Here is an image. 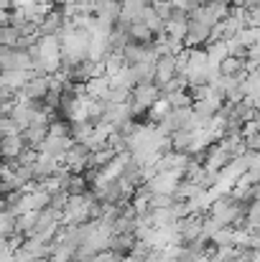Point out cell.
Here are the masks:
<instances>
[{
  "label": "cell",
  "instance_id": "obj_1",
  "mask_svg": "<svg viewBox=\"0 0 260 262\" xmlns=\"http://www.w3.org/2000/svg\"><path fill=\"white\" fill-rule=\"evenodd\" d=\"M243 214H248V206H245L243 201H237L232 193L217 199V201L212 204V209H209V216L217 219L222 227H232L237 219H243Z\"/></svg>",
  "mask_w": 260,
  "mask_h": 262
},
{
  "label": "cell",
  "instance_id": "obj_23",
  "mask_svg": "<svg viewBox=\"0 0 260 262\" xmlns=\"http://www.w3.org/2000/svg\"><path fill=\"white\" fill-rule=\"evenodd\" d=\"M243 92L245 97H260V72L248 74V79L243 82Z\"/></svg>",
  "mask_w": 260,
  "mask_h": 262
},
{
  "label": "cell",
  "instance_id": "obj_28",
  "mask_svg": "<svg viewBox=\"0 0 260 262\" xmlns=\"http://www.w3.org/2000/svg\"><path fill=\"white\" fill-rule=\"evenodd\" d=\"M173 204H176V199H173V196H164V193L151 196V209H171Z\"/></svg>",
  "mask_w": 260,
  "mask_h": 262
},
{
  "label": "cell",
  "instance_id": "obj_20",
  "mask_svg": "<svg viewBox=\"0 0 260 262\" xmlns=\"http://www.w3.org/2000/svg\"><path fill=\"white\" fill-rule=\"evenodd\" d=\"M169 102H171L173 110H189V107H194V99H191V94H189V89H181V92H173L166 97Z\"/></svg>",
  "mask_w": 260,
  "mask_h": 262
},
{
  "label": "cell",
  "instance_id": "obj_8",
  "mask_svg": "<svg viewBox=\"0 0 260 262\" xmlns=\"http://www.w3.org/2000/svg\"><path fill=\"white\" fill-rule=\"evenodd\" d=\"M26 150H28V143H26L23 133L3 138V156H5V161H18Z\"/></svg>",
  "mask_w": 260,
  "mask_h": 262
},
{
  "label": "cell",
  "instance_id": "obj_18",
  "mask_svg": "<svg viewBox=\"0 0 260 262\" xmlns=\"http://www.w3.org/2000/svg\"><path fill=\"white\" fill-rule=\"evenodd\" d=\"M171 112H173L171 102H169L166 97H161V99H158V102H156V104L148 110V117H151V122H153V125H161V122H164Z\"/></svg>",
  "mask_w": 260,
  "mask_h": 262
},
{
  "label": "cell",
  "instance_id": "obj_21",
  "mask_svg": "<svg viewBox=\"0 0 260 262\" xmlns=\"http://www.w3.org/2000/svg\"><path fill=\"white\" fill-rule=\"evenodd\" d=\"M212 245H214V247H235V227H225V229H219V232L214 234Z\"/></svg>",
  "mask_w": 260,
  "mask_h": 262
},
{
  "label": "cell",
  "instance_id": "obj_7",
  "mask_svg": "<svg viewBox=\"0 0 260 262\" xmlns=\"http://www.w3.org/2000/svg\"><path fill=\"white\" fill-rule=\"evenodd\" d=\"M209 38H212V28L204 26V23H199V20H194V18H189L186 46H189V49H199L202 43H209Z\"/></svg>",
  "mask_w": 260,
  "mask_h": 262
},
{
  "label": "cell",
  "instance_id": "obj_6",
  "mask_svg": "<svg viewBox=\"0 0 260 262\" xmlns=\"http://www.w3.org/2000/svg\"><path fill=\"white\" fill-rule=\"evenodd\" d=\"M202 229H204V219L199 214H191L186 219H178V232H181V237H184L186 245L202 239Z\"/></svg>",
  "mask_w": 260,
  "mask_h": 262
},
{
  "label": "cell",
  "instance_id": "obj_27",
  "mask_svg": "<svg viewBox=\"0 0 260 262\" xmlns=\"http://www.w3.org/2000/svg\"><path fill=\"white\" fill-rule=\"evenodd\" d=\"M181 89H189L186 77H176V79H171L169 84H164V87H161V92H164V97H169V94H173V92H181Z\"/></svg>",
  "mask_w": 260,
  "mask_h": 262
},
{
  "label": "cell",
  "instance_id": "obj_16",
  "mask_svg": "<svg viewBox=\"0 0 260 262\" xmlns=\"http://www.w3.org/2000/svg\"><path fill=\"white\" fill-rule=\"evenodd\" d=\"M128 33H130V41H135V43H146V46H148V43H156V33H151V28L143 26L141 20L130 23Z\"/></svg>",
  "mask_w": 260,
  "mask_h": 262
},
{
  "label": "cell",
  "instance_id": "obj_3",
  "mask_svg": "<svg viewBox=\"0 0 260 262\" xmlns=\"http://www.w3.org/2000/svg\"><path fill=\"white\" fill-rule=\"evenodd\" d=\"M89 107H92V97H74V94H64V115L72 125L77 122H92L89 120Z\"/></svg>",
  "mask_w": 260,
  "mask_h": 262
},
{
  "label": "cell",
  "instance_id": "obj_14",
  "mask_svg": "<svg viewBox=\"0 0 260 262\" xmlns=\"http://www.w3.org/2000/svg\"><path fill=\"white\" fill-rule=\"evenodd\" d=\"M64 13L62 10H51L46 18H44V23L38 26L41 28V36H59V31L64 28Z\"/></svg>",
  "mask_w": 260,
  "mask_h": 262
},
{
  "label": "cell",
  "instance_id": "obj_10",
  "mask_svg": "<svg viewBox=\"0 0 260 262\" xmlns=\"http://www.w3.org/2000/svg\"><path fill=\"white\" fill-rule=\"evenodd\" d=\"M178 77V72H176V56H164V59H158V67H156V84L158 87H164V84H169L171 79Z\"/></svg>",
  "mask_w": 260,
  "mask_h": 262
},
{
  "label": "cell",
  "instance_id": "obj_22",
  "mask_svg": "<svg viewBox=\"0 0 260 262\" xmlns=\"http://www.w3.org/2000/svg\"><path fill=\"white\" fill-rule=\"evenodd\" d=\"M92 133H94V122H77V125H72V138L77 143H87L92 138Z\"/></svg>",
  "mask_w": 260,
  "mask_h": 262
},
{
  "label": "cell",
  "instance_id": "obj_25",
  "mask_svg": "<svg viewBox=\"0 0 260 262\" xmlns=\"http://www.w3.org/2000/svg\"><path fill=\"white\" fill-rule=\"evenodd\" d=\"M130 97H133V92H128V89H112L107 97V104H128Z\"/></svg>",
  "mask_w": 260,
  "mask_h": 262
},
{
  "label": "cell",
  "instance_id": "obj_9",
  "mask_svg": "<svg viewBox=\"0 0 260 262\" xmlns=\"http://www.w3.org/2000/svg\"><path fill=\"white\" fill-rule=\"evenodd\" d=\"M33 77H36L33 72H21V69L3 72V77H0V87H8V89H15V92H21V89L26 87V84H28Z\"/></svg>",
  "mask_w": 260,
  "mask_h": 262
},
{
  "label": "cell",
  "instance_id": "obj_24",
  "mask_svg": "<svg viewBox=\"0 0 260 262\" xmlns=\"http://www.w3.org/2000/svg\"><path fill=\"white\" fill-rule=\"evenodd\" d=\"M153 10H156V13H158V18H164L166 23L171 20V15H173L171 0H156V3H153Z\"/></svg>",
  "mask_w": 260,
  "mask_h": 262
},
{
  "label": "cell",
  "instance_id": "obj_5",
  "mask_svg": "<svg viewBox=\"0 0 260 262\" xmlns=\"http://www.w3.org/2000/svg\"><path fill=\"white\" fill-rule=\"evenodd\" d=\"M64 166L69 168V173H85V168L92 166V150H89L87 145H82V143H77V145L67 153Z\"/></svg>",
  "mask_w": 260,
  "mask_h": 262
},
{
  "label": "cell",
  "instance_id": "obj_30",
  "mask_svg": "<svg viewBox=\"0 0 260 262\" xmlns=\"http://www.w3.org/2000/svg\"><path fill=\"white\" fill-rule=\"evenodd\" d=\"M245 145H248V150H253V153H260V135H253V138H248V140H245Z\"/></svg>",
  "mask_w": 260,
  "mask_h": 262
},
{
  "label": "cell",
  "instance_id": "obj_31",
  "mask_svg": "<svg viewBox=\"0 0 260 262\" xmlns=\"http://www.w3.org/2000/svg\"><path fill=\"white\" fill-rule=\"evenodd\" d=\"M248 59H250V61H258V64H260V43L250 46V54H248Z\"/></svg>",
  "mask_w": 260,
  "mask_h": 262
},
{
  "label": "cell",
  "instance_id": "obj_17",
  "mask_svg": "<svg viewBox=\"0 0 260 262\" xmlns=\"http://www.w3.org/2000/svg\"><path fill=\"white\" fill-rule=\"evenodd\" d=\"M204 49H207L209 64H219V67H222V61H225V59H230V49H227V41H212V43H207Z\"/></svg>",
  "mask_w": 260,
  "mask_h": 262
},
{
  "label": "cell",
  "instance_id": "obj_2",
  "mask_svg": "<svg viewBox=\"0 0 260 262\" xmlns=\"http://www.w3.org/2000/svg\"><path fill=\"white\" fill-rule=\"evenodd\" d=\"M161 97H164V92H161L158 84H138V87L133 89V97H130L133 117L141 115V112H148Z\"/></svg>",
  "mask_w": 260,
  "mask_h": 262
},
{
  "label": "cell",
  "instance_id": "obj_26",
  "mask_svg": "<svg viewBox=\"0 0 260 262\" xmlns=\"http://www.w3.org/2000/svg\"><path fill=\"white\" fill-rule=\"evenodd\" d=\"M0 133H3V138H8V135H18L23 130L18 127V122L13 117H0Z\"/></svg>",
  "mask_w": 260,
  "mask_h": 262
},
{
  "label": "cell",
  "instance_id": "obj_19",
  "mask_svg": "<svg viewBox=\"0 0 260 262\" xmlns=\"http://www.w3.org/2000/svg\"><path fill=\"white\" fill-rule=\"evenodd\" d=\"M21 36H23L21 28H15V26H0V46L15 49L18 41H21Z\"/></svg>",
  "mask_w": 260,
  "mask_h": 262
},
{
  "label": "cell",
  "instance_id": "obj_12",
  "mask_svg": "<svg viewBox=\"0 0 260 262\" xmlns=\"http://www.w3.org/2000/svg\"><path fill=\"white\" fill-rule=\"evenodd\" d=\"M141 23L148 26L151 33H156V38H158L161 33H166V20L158 18V13L153 10V5H146V8H143V13H141Z\"/></svg>",
  "mask_w": 260,
  "mask_h": 262
},
{
  "label": "cell",
  "instance_id": "obj_13",
  "mask_svg": "<svg viewBox=\"0 0 260 262\" xmlns=\"http://www.w3.org/2000/svg\"><path fill=\"white\" fill-rule=\"evenodd\" d=\"M110 92H112L110 77H97V79H89V82H87V94H89L92 99H102V102H107Z\"/></svg>",
  "mask_w": 260,
  "mask_h": 262
},
{
  "label": "cell",
  "instance_id": "obj_32",
  "mask_svg": "<svg viewBox=\"0 0 260 262\" xmlns=\"http://www.w3.org/2000/svg\"><path fill=\"white\" fill-rule=\"evenodd\" d=\"M141 3H143V5H153L156 0H141Z\"/></svg>",
  "mask_w": 260,
  "mask_h": 262
},
{
  "label": "cell",
  "instance_id": "obj_4",
  "mask_svg": "<svg viewBox=\"0 0 260 262\" xmlns=\"http://www.w3.org/2000/svg\"><path fill=\"white\" fill-rule=\"evenodd\" d=\"M181 181H184V176L176 173V171H161V173L156 176L153 181H148L146 186H148V191H151L153 196H156V193H164V196H173V193L178 191Z\"/></svg>",
  "mask_w": 260,
  "mask_h": 262
},
{
  "label": "cell",
  "instance_id": "obj_29",
  "mask_svg": "<svg viewBox=\"0 0 260 262\" xmlns=\"http://www.w3.org/2000/svg\"><path fill=\"white\" fill-rule=\"evenodd\" d=\"M248 173L253 176L255 183H260V153H253V150H250V168H248Z\"/></svg>",
  "mask_w": 260,
  "mask_h": 262
},
{
  "label": "cell",
  "instance_id": "obj_15",
  "mask_svg": "<svg viewBox=\"0 0 260 262\" xmlns=\"http://www.w3.org/2000/svg\"><path fill=\"white\" fill-rule=\"evenodd\" d=\"M209 69V56H207V49H189V74H196V72H207Z\"/></svg>",
  "mask_w": 260,
  "mask_h": 262
},
{
  "label": "cell",
  "instance_id": "obj_11",
  "mask_svg": "<svg viewBox=\"0 0 260 262\" xmlns=\"http://www.w3.org/2000/svg\"><path fill=\"white\" fill-rule=\"evenodd\" d=\"M36 46H38V59H56V56H62V38L59 36H41L38 41H36Z\"/></svg>",
  "mask_w": 260,
  "mask_h": 262
}]
</instances>
